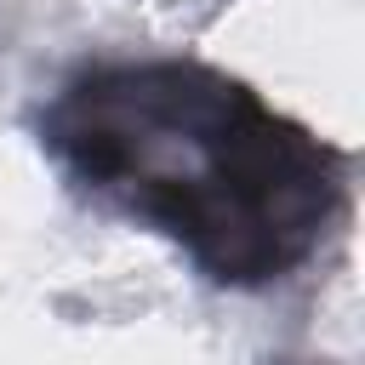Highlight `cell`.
<instances>
[{"instance_id":"6da1fadb","label":"cell","mask_w":365,"mask_h":365,"mask_svg":"<svg viewBox=\"0 0 365 365\" xmlns=\"http://www.w3.org/2000/svg\"><path fill=\"white\" fill-rule=\"evenodd\" d=\"M40 143L91 205L165 234L211 285L291 279L348 205V160L200 57H108L40 108Z\"/></svg>"}]
</instances>
